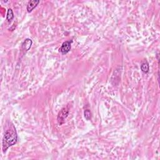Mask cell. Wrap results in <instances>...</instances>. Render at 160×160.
I'll return each mask as SVG.
<instances>
[{
	"instance_id": "6da1fadb",
	"label": "cell",
	"mask_w": 160,
	"mask_h": 160,
	"mask_svg": "<svg viewBox=\"0 0 160 160\" xmlns=\"http://www.w3.org/2000/svg\"><path fill=\"white\" fill-rule=\"evenodd\" d=\"M18 141V135L15 128L8 129L5 131L3 138V150L5 153L9 147L13 146Z\"/></svg>"
},
{
	"instance_id": "7a4b0ae2",
	"label": "cell",
	"mask_w": 160,
	"mask_h": 160,
	"mask_svg": "<svg viewBox=\"0 0 160 160\" xmlns=\"http://www.w3.org/2000/svg\"><path fill=\"white\" fill-rule=\"evenodd\" d=\"M68 115H69V110L67 108L65 107L61 109L59 113H58V118H57L58 123L60 125H61V124H63L65 123V119L68 117Z\"/></svg>"
},
{
	"instance_id": "3957f363",
	"label": "cell",
	"mask_w": 160,
	"mask_h": 160,
	"mask_svg": "<svg viewBox=\"0 0 160 160\" xmlns=\"http://www.w3.org/2000/svg\"><path fill=\"white\" fill-rule=\"evenodd\" d=\"M71 43L72 41H66L62 44L61 46L59 49V52L62 54H66L68 53L71 47Z\"/></svg>"
},
{
	"instance_id": "277c9868",
	"label": "cell",
	"mask_w": 160,
	"mask_h": 160,
	"mask_svg": "<svg viewBox=\"0 0 160 160\" xmlns=\"http://www.w3.org/2000/svg\"><path fill=\"white\" fill-rule=\"evenodd\" d=\"M40 3V1L39 0H31L28 3L26 7L27 11L28 13H31L37 6L38 4Z\"/></svg>"
},
{
	"instance_id": "5b68a950",
	"label": "cell",
	"mask_w": 160,
	"mask_h": 160,
	"mask_svg": "<svg viewBox=\"0 0 160 160\" xmlns=\"http://www.w3.org/2000/svg\"><path fill=\"white\" fill-rule=\"evenodd\" d=\"M32 40H31V39L27 38L26 40H25V41L22 43L21 45V47H22V49L23 51H25V52H28V51L31 48L32 45Z\"/></svg>"
},
{
	"instance_id": "8992f818",
	"label": "cell",
	"mask_w": 160,
	"mask_h": 160,
	"mask_svg": "<svg viewBox=\"0 0 160 160\" xmlns=\"http://www.w3.org/2000/svg\"><path fill=\"white\" fill-rule=\"evenodd\" d=\"M141 71L144 73H147L149 72V70H150L149 63H148V61L146 60H144L141 63Z\"/></svg>"
},
{
	"instance_id": "52a82bcc",
	"label": "cell",
	"mask_w": 160,
	"mask_h": 160,
	"mask_svg": "<svg viewBox=\"0 0 160 160\" xmlns=\"http://www.w3.org/2000/svg\"><path fill=\"white\" fill-rule=\"evenodd\" d=\"M14 18V14L13 12V10L11 8H9L7 12V16H6V19L8 22H10Z\"/></svg>"
},
{
	"instance_id": "ba28073f",
	"label": "cell",
	"mask_w": 160,
	"mask_h": 160,
	"mask_svg": "<svg viewBox=\"0 0 160 160\" xmlns=\"http://www.w3.org/2000/svg\"><path fill=\"white\" fill-rule=\"evenodd\" d=\"M84 118L87 120H89L91 118V113L89 110H86L84 113Z\"/></svg>"
}]
</instances>
